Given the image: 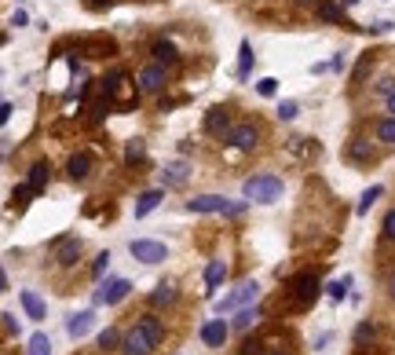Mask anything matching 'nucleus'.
<instances>
[{"instance_id":"f257e3e1","label":"nucleus","mask_w":395,"mask_h":355,"mask_svg":"<svg viewBox=\"0 0 395 355\" xmlns=\"http://www.w3.org/2000/svg\"><path fill=\"white\" fill-rule=\"evenodd\" d=\"M318 300V275L315 271H301L290 278V308L293 311H307Z\"/></svg>"},{"instance_id":"f03ea898","label":"nucleus","mask_w":395,"mask_h":355,"mask_svg":"<svg viewBox=\"0 0 395 355\" xmlns=\"http://www.w3.org/2000/svg\"><path fill=\"white\" fill-rule=\"evenodd\" d=\"M245 198L256 201V206H275V201L282 198V180H279V176H271V172L245 180Z\"/></svg>"},{"instance_id":"7ed1b4c3","label":"nucleus","mask_w":395,"mask_h":355,"mask_svg":"<svg viewBox=\"0 0 395 355\" xmlns=\"http://www.w3.org/2000/svg\"><path fill=\"white\" fill-rule=\"evenodd\" d=\"M190 212H223V217H242L245 209H249V201H231L223 195H198L187 201Z\"/></svg>"},{"instance_id":"20e7f679","label":"nucleus","mask_w":395,"mask_h":355,"mask_svg":"<svg viewBox=\"0 0 395 355\" xmlns=\"http://www.w3.org/2000/svg\"><path fill=\"white\" fill-rule=\"evenodd\" d=\"M165 84H168V70L157 62V66H143L140 73H136V92H143V95H157V92H165Z\"/></svg>"},{"instance_id":"39448f33","label":"nucleus","mask_w":395,"mask_h":355,"mask_svg":"<svg viewBox=\"0 0 395 355\" xmlns=\"http://www.w3.org/2000/svg\"><path fill=\"white\" fill-rule=\"evenodd\" d=\"M132 293V282L128 278H106V282L95 289V304H121V300Z\"/></svg>"},{"instance_id":"423d86ee","label":"nucleus","mask_w":395,"mask_h":355,"mask_svg":"<svg viewBox=\"0 0 395 355\" xmlns=\"http://www.w3.org/2000/svg\"><path fill=\"white\" fill-rule=\"evenodd\" d=\"M128 253L136 256V260H143V264H162L168 249H165V242H151V238H136V242H128Z\"/></svg>"},{"instance_id":"0eeeda50","label":"nucleus","mask_w":395,"mask_h":355,"mask_svg":"<svg viewBox=\"0 0 395 355\" xmlns=\"http://www.w3.org/2000/svg\"><path fill=\"white\" fill-rule=\"evenodd\" d=\"M256 297H260V286H256V282H242V286L234 289L231 297H223V300H216V311H220V315H223V311L245 308V304H253Z\"/></svg>"},{"instance_id":"6e6552de","label":"nucleus","mask_w":395,"mask_h":355,"mask_svg":"<svg viewBox=\"0 0 395 355\" xmlns=\"http://www.w3.org/2000/svg\"><path fill=\"white\" fill-rule=\"evenodd\" d=\"M154 341L146 337V333L140 326H132V330H125V337H121V355H154Z\"/></svg>"},{"instance_id":"1a4fd4ad","label":"nucleus","mask_w":395,"mask_h":355,"mask_svg":"<svg viewBox=\"0 0 395 355\" xmlns=\"http://www.w3.org/2000/svg\"><path fill=\"white\" fill-rule=\"evenodd\" d=\"M227 143H231L234 150H256V143H260V128H256L253 121L234 125L231 136H227Z\"/></svg>"},{"instance_id":"9d476101","label":"nucleus","mask_w":395,"mask_h":355,"mask_svg":"<svg viewBox=\"0 0 395 355\" xmlns=\"http://www.w3.org/2000/svg\"><path fill=\"white\" fill-rule=\"evenodd\" d=\"M231 337V326L223 319H209V322H201V344L205 348H223Z\"/></svg>"},{"instance_id":"9b49d317","label":"nucleus","mask_w":395,"mask_h":355,"mask_svg":"<svg viewBox=\"0 0 395 355\" xmlns=\"http://www.w3.org/2000/svg\"><path fill=\"white\" fill-rule=\"evenodd\" d=\"M231 106H212V110H209V117H205V132L209 136H223V139H227L231 136Z\"/></svg>"},{"instance_id":"f8f14e48","label":"nucleus","mask_w":395,"mask_h":355,"mask_svg":"<svg viewBox=\"0 0 395 355\" xmlns=\"http://www.w3.org/2000/svg\"><path fill=\"white\" fill-rule=\"evenodd\" d=\"M132 88H136V84H128V73L125 70H114L110 77L103 81V92L110 95V99H121V103L132 99Z\"/></svg>"},{"instance_id":"ddd939ff","label":"nucleus","mask_w":395,"mask_h":355,"mask_svg":"<svg viewBox=\"0 0 395 355\" xmlns=\"http://www.w3.org/2000/svg\"><path fill=\"white\" fill-rule=\"evenodd\" d=\"M81 253H84L81 238H62V242L55 245V264H59V267H77Z\"/></svg>"},{"instance_id":"4468645a","label":"nucleus","mask_w":395,"mask_h":355,"mask_svg":"<svg viewBox=\"0 0 395 355\" xmlns=\"http://www.w3.org/2000/svg\"><path fill=\"white\" fill-rule=\"evenodd\" d=\"M66 176L73 180V184H84V180L92 176V154L88 150H81V154H73L66 161Z\"/></svg>"},{"instance_id":"2eb2a0df","label":"nucleus","mask_w":395,"mask_h":355,"mask_svg":"<svg viewBox=\"0 0 395 355\" xmlns=\"http://www.w3.org/2000/svg\"><path fill=\"white\" fill-rule=\"evenodd\" d=\"M136 326H140V330L146 333V337L154 341V348H162V344H165V322L157 319V315H151V311H146V315L136 319Z\"/></svg>"},{"instance_id":"dca6fc26","label":"nucleus","mask_w":395,"mask_h":355,"mask_svg":"<svg viewBox=\"0 0 395 355\" xmlns=\"http://www.w3.org/2000/svg\"><path fill=\"white\" fill-rule=\"evenodd\" d=\"M176 300H179V289L173 282H157L151 293V308H173Z\"/></svg>"},{"instance_id":"f3484780","label":"nucleus","mask_w":395,"mask_h":355,"mask_svg":"<svg viewBox=\"0 0 395 355\" xmlns=\"http://www.w3.org/2000/svg\"><path fill=\"white\" fill-rule=\"evenodd\" d=\"M151 56L157 59V62H162V66H176V62H179V51H176V45H173V40H154V45H151Z\"/></svg>"},{"instance_id":"a211bd4d","label":"nucleus","mask_w":395,"mask_h":355,"mask_svg":"<svg viewBox=\"0 0 395 355\" xmlns=\"http://www.w3.org/2000/svg\"><path fill=\"white\" fill-rule=\"evenodd\" d=\"M162 198H165V191H143V195L136 198V220L151 217V212L162 206Z\"/></svg>"},{"instance_id":"6ab92c4d","label":"nucleus","mask_w":395,"mask_h":355,"mask_svg":"<svg viewBox=\"0 0 395 355\" xmlns=\"http://www.w3.org/2000/svg\"><path fill=\"white\" fill-rule=\"evenodd\" d=\"M92 326H95V315H92V311H77V315H70V322H66V333H70L73 341H81V337H84V333H88Z\"/></svg>"},{"instance_id":"aec40b11","label":"nucleus","mask_w":395,"mask_h":355,"mask_svg":"<svg viewBox=\"0 0 395 355\" xmlns=\"http://www.w3.org/2000/svg\"><path fill=\"white\" fill-rule=\"evenodd\" d=\"M348 158L359 161V165H373V161H377V150H373L366 139H351V143H348Z\"/></svg>"},{"instance_id":"412c9836","label":"nucleus","mask_w":395,"mask_h":355,"mask_svg":"<svg viewBox=\"0 0 395 355\" xmlns=\"http://www.w3.org/2000/svg\"><path fill=\"white\" fill-rule=\"evenodd\" d=\"M84 56H88V59H106V56H114V40L110 37H92V40H84Z\"/></svg>"},{"instance_id":"4be33fe9","label":"nucleus","mask_w":395,"mask_h":355,"mask_svg":"<svg viewBox=\"0 0 395 355\" xmlns=\"http://www.w3.org/2000/svg\"><path fill=\"white\" fill-rule=\"evenodd\" d=\"M377 322H359L355 326V348L359 352H366V348H373V344H377Z\"/></svg>"},{"instance_id":"5701e85b","label":"nucleus","mask_w":395,"mask_h":355,"mask_svg":"<svg viewBox=\"0 0 395 355\" xmlns=\"http://www.w3.org/2000/svg\"><path fill=\"white\" fill-rule=\"evenodd\" d=\"M256 322H260V308H242L238 315H234V322H231V330H238V333H249Z\"/></svg>"},{"instance_id":"b1692460","label":"nucleus","mask_w":395,"mask_h":355,"mask_svg":"<svg viewBox=\"0 0 395 355\" xmlns=\"http://www.w3.org/2000/svg\"><path fill=\"white\" fill-rule=\"evenodd\" d=\"M121 337H125V333H117L114 326H106V330L99 333V341H95V348H99L103 355H106V352H121Z\"/></svg>"},{"instance_id":"393cba45","label":"nucleus","mask_w":395,"mask_h":355,"mask_svg":"<svg viewBox=\"0 0 395 355\" xmlns=\"http://www.w3.org/2000/svg\"><path fill=\"white\" fill-rule=\"evenodd\" d=\"M23 308H26V315L34 319V322L44 319V300H40L34 289H23Z\"/></svg>"},{"instance_id":"a878e982","label":"nucleus","mask_w":395,"mask_h":355,"mask_svg":"<svg viewBox=\"0 0 395 355\" xmlns=\"http://www.w3.org/2000/svg\"><path fill=\"white\" fill-rule=\"evenodd\" d=\"M48 180H51V165H48V161H37V165L29 169V187H34V191H44Z\"/></svg>"},{"instance_id":"bb28decb","label":"nucleus","mask_w":395,"mask_h":355,"mask_svg":"<svg viewBox=\"0 0 395 355\" xmlns=\"http://www.w3.org/2000/svg\"><path fill=\"white\" fill-rule=\"evenodd\" d=\"M377 143L381 147H395V114L377 121Z\"/></svg>"},{"instance_id":"cd10ccee","label":"nucleus","mask_w":395,"mask_h":355,"mask_svg":"<svg viewBox=\"0 0 395 355\" xmlns=\"http://www.w3.org/2000/svg\"><path fill=\"white\" fill-rule=\"evenodd\" d=\"M223 278H227V264H223V260H209V267H205V286L216 289Z\"/></svg>"},{"instance_id":"c85d7f7f","label":"nucleus","mask_w":395,"mask_h":355,"mask_svg":"<svg viewBox=\"0 0 395 355\" xmlns=\"http://www.w3.org/2000/svg\"><path fill=\"white\" fill-rule=\"evenodd\" d=\"M187 165H183V161H173V165H168L165 172H162V180H165V184L168 187H179V184H183V180H187Z\"/></svg>"},{"instance_id":"c756f323","label":"nucleus","mask_w":395,"mask_h":355,"mask_svg":"<svg viewBox=\"0 0 395 355\" xmlns=\"http://www.w3.org/2000/svg\"><path fill=\"white\" fill-rule=\"evenodd\" d=\"M373 70V51H366V56L359 59V66H355V73H351V88H359L362 81H366V73Z\"/></svg>"},{"instance_id":"7c9ffc66","label":"nucleus","mask_w":395,"mask_h":355,"mask_svg":"<svg viewBox=\"0 0 395 355\" xmlns=\"http://www.w3.org/2000/svg\"><path fill=\"white\" fill-rule=\"evenodd\" d=\"M238 56H242V66H238V77H249V70H253V62H256V56H253V45H249V40H242V48H238Z\"/></svg>"},{"instance_id":"2f4dec72","label":"nucleus","mask_w":395,"mask_h":355,"mask_svg":"<svg viewBox=\"0 0 395 355\" xmlns=\"http://www.w3.org/2000/svg\"><path fill=\"white\" fill-rule=\"evenodd\" d=\"M26 355H51L48 333H34V337H29V352H26Z\"/></svg>"},{"instance_id":"473e14b6","label":"nucleus","mask_w":395,"mask_h":355,"mask_svg":"<svg viewBox=\"0 0 395 355\" xmlns=\"http://www.w3.org/2000/svg\"><path fill=\"white\" fill-rule=\"evenodd\" d=\"M143 158H146V143H143V139H132V143L125 147V161H128V165H136V161H143Z\"/></svg>"},{"instance_id":"72a5a7b5","label":"nucleus","mask_w":395,"mask_h":355,"mask_svg":"<svg viewBox=\"0 0 395 355\" xmlns=\"http://www.w3.org/2000/svg\"><path fill=\"white\" fill-rule=\"evenodd\" d=\"M264 348H268V341H264L260 333H256V337H245V344H242V352H238V355H268Z\"/></svg>"},{"instance_id":"f704fd0d","label":"nucleus","mask_w":395,"mask_h":355,"mask_svg":"<svg viewBox=\"0 0 395 355\" xmlns=\"http://www.w3.org/2000/svg\"><path fill=\"white\" fill-rule=\"evenodd\" d=\"M34 195H37V191L29 187V184H26V187H15V191H12V206H15V209H26Z\"/></svg>"},{"instance_id":"c9c22d12","label":"nucleus","mask_w":395,"mask_h":355,"mask_svg":"<svg viewBox=\"0 0 395 355\" xmlns=\"http://www.w3.org/2000/svg\"><path fill=\"white\" fill-rule=\"evenodd\" d=\"M348 286H351V278H348V275H344V278H333V282L326 286V293L333 297V300H344V297H348Z\"/></svg>"},{"instance_id":"e433bc0d","label":"nucleus","mask_w":395,"mask_h":355,"mask_svg":"<svg viewBox=\"0 0 395 355\" xmlns=\"http://www.w3.org/2000/svg\"><path fill=\"white\" fill-rule=\"evenodd\" d=\"M318 19H322V23H340V8L333 0H322V4H318Z\"/></svg>"},{"instance_id":"4c0bfd02","label":"nucleus","mask_w":395,"mask_h":355,"mask_svg":"<svg viewBox=\"0 0 395 355\" xmlns=\"http://www.w3.org/2000/svg\"><path fill=\"white\" fill-rule=\"evenodd\" d=\"M381 242H384V245L395 242V209H392L388 217H384V223H381Z\"/></svg>"},{"instance_id":"58836bf2","label":"nucleus","mask_w":395,"mask_h":355,"mask_svg":"<svg viewBox=\"0 0 395 355\" xmlns=\"http://www.w3.org/2000/svg\"><path fill=\"white\" fill-rule=\"evenodd\" d=\"M381 195H384V187H370L366 195L359 198V212H370V206H373V201H377Z\"/></svg>"},{"instance_id":"ea45409f","label":"nucleus","mask_w":395,"mask_h":355,"mask_svg":"<svg viewBox=\"0 0 395 355\" xmlns=\"http://www.w3.org/2000/svg\"><path fill=\"white\" fill-rule=\"evenodd\" d=\"M256 92H260L264 99H271V95L279 92V81H275V77H264V81H256Z\"/></svg>"},{"instance_id":"a19ab883","label":"nucleus","mask_w":395,"mask_h":355,"mask_svg":"<svg viewBox=\"0 0 395 355\" xmlns=\"http://www.w3.org/2000/svg\"><path fill=\"white\" fill-rule=\"evenodd\" d=\"M106 267H110V253H99V256H95V264H92V278H103Z\"/></svg>"},{"instance_id":"79ce46f5","label":"nucleus","mask_w":395,"mask_h":355,"mask_svg":"<svg viewBox=\"0 0 395 355\" xmlns=\"http://www.w3.org/2000/svg\"><path fill=\"white\" fill-rule=\"evenodd\" d=\"M296 110H301V106H296L293 99H285V103L279 106V117H282V121H293V117H296Z\"/></svg>"},{"instance_id":"37998d69","label":"nucleus","mask_w":395,"mask_h":355,"mask_svg":"<svg viewBox=\"0 0 395 355\" xmlns=\"http://www.w3.org/2000/svg\"><path fill=\"white\" fill-rule=\"evenodd\" d=\"M373 92H377V95H384V99H388V95L395 92V77H381V81H377V88H373Z\"/></svg>"},{"instance_id":"c03bdc74","label":"nucleus","mask_w":395,"mask_h":355,"mask_svg":"<svg viewBox=\"0 0 395 355\" xmlns=\"http://www.w3.org/2000/svg\"><path fill=\"white\" fill-rule=\"evenodd\" d=\"M0 319H4V337H15V333H18V322H15V315H12V311H4Z\"/></svg>"},{"instance_id":"a18cd8bd","label":"nucleus","mask_w":395,"mask_h":355,"mask_svg":"<svg viewBox=\"0 0 395 355\" xmlns=\"http://www.w3.org/2000/svg\"><path fill=\"white\" fill-rule=\"evenodd\" d=\"M88 4V12H106V8H114V0H84Z\"/></svg>"},{"instance_id":"49530a36","label":"nucleus","mask_w":395,"mask_h":355,"mask_svg":"<svg viewBox=\"0 0 395 355\" xmlns=\"http://www.w3.org/2000/svg\"><path fill=\"white\" fill-rule=\"evenodd\" d=\"M344 66H348V56H344V51H337V56H333V62H329V70H333V73H340Z\"/></svg>"},{"instance_id":"de8ad7c7","label":"nucleus","mask_w":395,"mask_h":355,"mask_svg":"<svg viewBox=\"0 0 395 355\" xmlns=\"http://www.w3.org/2000/svg\"><path fill=\"white\" fill-rule=\"evenodd\" d=\"M26 23H29V19H26V12H15V15H12V26H18V29H23Z\"/></svg>"},{"instance_id":"09e8293b","label":"nucleus","mask_w":395,"mask_h":355,"mask_svg":"<svg viewBox=\"0 0 395 355\" xmlns=\"http://www.w3.org/2000/svg\"><path fill=\"white\" fill-rule=\"evenodd\" d=\"M12 114H15V106H12V103H4V106H0V121H8Z\"/></svg>"},{"instance_id":"8fccbe9b","label":"nucleus","mask_w":395,"mask_h":355,"mask_svg":"<svg viewBox=\"0 0 395 355\" xmlns=\"http://www.w3.org/2000/svg\"><path fill=\"white\" fill-rule=\"evenodd\" d=\"M384 103H388V114H395V92L388 95V99H384Z\"/></svg>"},{"instance_id":"3c124183","label":"nucleus","mask_w":395,"mask_h":355,"mask_svg":"<svg viewBox=\"0 0 395 355\" xmlns=\"http://www.w3.org/2000/svg\"><path fill=\"white\" fill-rule=\"evenodd\" d=\"M388 289H392V297H395V275H392V282H388Z\"/></svg>"},{"instance_id":"603ef678","label":"nucleus","mask_w":395,"mask_h":355,"mask_svg":"<svg viewBox=\"0 0 395 355\" xmlns=\"http://www.w3.org/2000/svg\"><path fill=\"white\" fill-rule=\"evenodd\" d=\"M359 4V0H344V8H355Z\"/></svg>"},{"instance_id":"864d4df0","label":"nucleus","mask_w":395,"mask_h":355,"mask_svg":"<svg viewBox=\"0 0 395 355\" xmlns=\"http://www.w3.org/2000/svg\"><path fill=\"white\" fill-rule=\"evenodd\" d=\"M296 4H318V0H296Z\"/></svg>"},{"instance_id":"5fc2aeb1","label":"nucleus","mask_w":395,"mask_h":355,"mask_svg":"<svg viewBox=\"0 0 395 355\" xmlns=\"http://www.w3.org/2000/svg\"><path fill=\"white\" fill-rule=\"evenodd\" d=\"M268 355H290V352H268Z\"/></svg>"}]
</instances>
